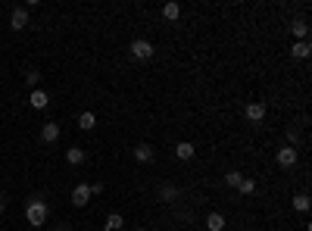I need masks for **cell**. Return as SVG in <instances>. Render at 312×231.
Instances as JSON below:
<instances>
[{
    "mask_svg": "<svg viewBox=\"0 0 312 231\" xmlns=\"http://www.w3.org/2000/svg\"><path fill=\"white\" fill-rule=\"evenodd\" d=\"M91 200V184H75V191H72V206H78V210H82V206H88Z\"/></svg>",
    "mask_w": 312,
    "mask_h": 231,
    "instance_id": "4",
    "label": "cell"
},
{
    "mask_svg": "<svg viewBox=\"0 0 312 231\" xmlns=\"http://www.w3.org/2000/svg\"><path fill=\"white\" fill-rule=\"evenodd\" d=\"M163 16H166L169 22H175V19L181 16V6H178V3H172V0H169V3L163 6Z\"/></svg>",
    "mask_w": 312,
    "mask_h": 231,
    "instance_id": "17",
    "label": "cell"
},
{
    "mask_svg": "<svg viewBox=\"0 0 312 231\" xmlns=\"http://www.w3.org/2000/svg\"><path fill=\"white\" fill-rule=\"evenodd\" d=\"M94 125H97V116L91 113V110H85L82 116H78V128H82V131H91Z\"/></svg>",
    "mask_w": 312,
    "mask_h": 231,
    "instance_id": "15",
    "label": "cell"
},
{
    "mask_svg": "<svg viewBox=\"0 0 312 231\" xmlns=\"http://www.w3.org/2000/svg\"><path fill=\"white\" fill-rule=\"evenodd\" d=\"M159 197H163V200H178V188H172V184H163V188H159Z\"/></svg>",
    "mask_w": 312,
    "mask_h": 231,
    "instance_id": "19",
    "label": "cell"
},
{
    "mask_svg": "<svg viewBox=\"0 0 312 231\" xmlns=\"http://www.w3.org/2000/svg\"><path fill=\"white\" fill-rule=\"evenodd\" d=\"M60 231H72V228H60Z\"/></svg>",
    "mask_w": 312,
    "mask_h": 231,
    "instance_id": "27",
    "label": "cell"
},
{
    "mask_svg": "<svg viewBox=\"0 0 312 231\" xmlns=\"http://www.w3.org/2000/svg\"><path fill=\"white\" fill-rule=\"evenodd\" d=\"M134 231H147V228H134Z\"/></svg>",
    "mask_w": 312,
    "mask_h": 231,
    "instance_id": "26",
    "label": "cell"
},
{
    "mask_svg": "<svg viewBox=\"0 0 312 231\" xmlns=\"http://www.w3.org/2000/svg\"><path fill=\"white\" fill-rule=\"evenodd\" d=\"M66 163H69V166H82V163H85V150H82V147H69V150H66Z\"/></svg>",
    "mask_w": 312,
    "mask_h": 231,
    "instance_id": "11",
    "label": "cell"
},
{
    "mask_svg": "<svg viewBox=\"0 0 312 231\" xmlns=\"http://www.w3.org/2000/svg\"><path fill=\"white\" fill-rule=\"evenodd\" d=\"M275 159H278V166H281V169H294V166H297V147L284 144L278 153H275Z\"/></svg>",
    "mask_w": 312,
    "mask_h": 231,
    "instance_id": "2",
    "label": "cell"
},
{
    "mask_svg": "<svg viewBox=\"0 0 312 231\" xmlns=\"http://www.w3.org/2000/svg\"><path fill=\"white\" fill-rule=\"evenodd\" d=\"M28 103H31V110H47V107H50V97H47V91L34 88L31 97H28Z\"/></svg>",
    "mask_w": 312,
    "mask_h": 231,
    "instance_id": "6",
    "label": "cell"
},
{
    "mask_svg": "<svg viewBox=\"0 0 312 231\" xmlns=\"http://www.w3.org/2000/svg\"><path fill=\"white\" fill-rule=\"evenodd\" d=\"M244 116H247V119L250 122H262L265 119V103H247V110H244Z\"/></svg>",
    "mask_w": 312,
    "mask_h": 231,
    "instance_id": "8",
    "label": "cell"
},
{
    "mask_svg": "<svg viewBox=\"0 0 312 231\" xmlns=\"http://www.w3.org/2000/svg\"><path fill=\"white\" fill-rule=\"evenodd\" d=\"M240 181H244V175H240V172H237V169H231V172H228V175H225V184H231V188H237V184H240Z\"/></svg>",
    "mask_w": 312,
    "mask_h": 231,
    "instance_id": "20",
    "label": "cell"
},
{
    "mask_svg": "<svg viewBox=\"0 0 312 231\" xmlns=\"http://www.w3.org/2000/svg\"><path fill=\"white\" fill-rule=\"evenodd\" d=\"M153 147H150V144H137L134 147V159H137V163H153Z\"/></svg>",
    "mask_w": 312,
    "mask_h": 231,
    "instance_id": "9",
    "label": "cell"
},
{
    "mask_svg": "<svg viewBox=\"0 0 312 231\" xmlns=\"http://www.w3.org/2000/svg\"><path fill=\"white\" fill-rule=\"evenodd\" d=\"M3 206H6V203H3V197H0V213H3Z\"/></svg>",
    "mask_w": 312,
    "mask_h": 231,
    "instance_id": "25",
    "label": "cell"
},
{
    "mask_svg": "<svg viewBox=\"0 0 312 231\" xmlns=\"http://www.w3.org/2000/svg\"><path fill=\"white\" fill-rule=\"evenodd\" d=\"M100 194H103V184L94 181V184H91V197H100Z\"/></svg>",
    "mask_w": 312,
    "mask_h": 231,
    "instance_id": "24",
    "label": "cell"
},
{
    "mask_svg": "<svg viewBox=\"0 0 312 231\" xmlns=\"http://www.w3.org/2000/svg\"><path fill=\"white\" fill-rule=\"evenodd\" d=\"M294 210L309 213V194H297V197H294Z\"/></svg>",
    "mask_w": 312,
    "mask_h": 231,
    "instance_id": "18",
    "label": "cell"
},
{
    "mask_svg": "<svg viewBox=\"0 0 312 231\" xmlns=\"http://www.w3.org/2000/svg\"><path fill=\"white\" fill-rule=\"evenodd\" d=\"M237 191H240V194H247V197H250V194L256 191V181H253V178H244V181L237 184Z\"/></svg>",
    "mask_w": 312,
    "mask_h": 231,
    "instance_id": "21",
    "label": "cell"
},
{
    "mask_svg": "<svg viewBox=\"0 0 312 231\" xmlns=\"http://www.w3.org/2000/svg\"><path fill=\"white\" fill-rule=\"evenodd\" d=\"M287 141H291V147H297V141H300V131H297V128H287Z\"/></svg>",
    "mask_w": 312,
    "mask_h": 231,
    "instance_id": "23",
    "label": "cell"
},
{
    "mask_svg": "<svg viewBox=\"0 0 312 231\" xmlns=\"http://www.w3.org/2000/svg\"><path fill=\"white\" fill-rule=\"evenodd\" d=\"M291 31L297 34V38H300V41H306V38H309V25H306V22H303V19H297V22H291Z\"/></svg>",
    "mask_w": 312,
    "mask_h": 231,
    "instance_id": "16",
    "label": "cell"
},
{
    "mask_svg": "<svg viewBox=\"0 0 312 231\" xmlns=\"http://www.w3.org/2000/svg\"><path fill=\"white\" fill-rule=\"evenodd\" d=\"M122 225H125V219L119 213H109L106 222H103V231H122Z\"/></svg>",
    "mask_w": 312,
    "mask_h": 231,
    "instance_id": "14",
    "label": "cell"
},
{
    "mask_svg": "<svg viewBox=\"0 0 312 231\" xmlns=\"http://www.w3.org/2000/svg\"><path fill=\"white\" fill-rule=\"evenodd\" d=\"M41 141L44 144H56V141H60V122H47V125H44V128H41Z\"/></svg>",
    "mask_w": 312,
    "mask_h": 231,
    "instance_id": "7",
    "label": "cell"
},
{
    "mask_svg": "<svg viewBox=\"0 0 312 231\" xmlns=\"http://www.w3.org/2000/svg\"><path fill=\"white\" fill-rule=\"evenodd\" d=\"M206 228L209 231H225V216L222 213H209L206 216Z\"/></svg>",
    "mask_w": 312,
    "mask_h": 231,
    "instance_id": "13",
    "label": "cell"
},
{
    "mask_svg": "<svg viewBox=\"0 0 312 231\" xmlns=\"http://www.w3.org/2000/svg\"><path fill=\"white\" fill-rule=\"evenodd\" d=\"M47 216H50V206H47V200H44V197H31V200H28V206H25V219H28V225L41 228L44 222H47Z\"/></svg>",
    "mask_w": 312,
    "mask_h": 231,
    "instance_id": "1",
    "label": "cell"
},
{
    "mask_svg": "<svg viewBox=\"0 0 312 231\" xmlns=\"http://www.w3.org/2000/svg\"><path fill=\"white\" fill-rule=\"evenodd\" d=\"M131 56H134V60H150V56H153V44L144 41V38L131 41Z\"/></svg>",
    "mask_w": 312,
    "mask_h": 231,
    "instance_id": "3",
    "label": "cell"
},
{
    "mask_svg": "<svg viewBox=\"0 0 312 231\" xmlns=\"http://www.w3.org/2000/svg\"><path fill=\"white\" fill-rule=\"evenodd\" d=\"M3 231H9V228H3Z\"/></svg>",
    "mask_w": 312,
    "mask_h": 231,
    "instance_id": "28",
    "label": "cell"
},
{
    "mask_svg": "<svg viewBox=\"0 0 312 231\" xmlns=\"http://www.w3.org/2000/svg\"><path fill=\"white\" fill-rule=\"evenodd\" d=\"M9 28H13V31L28 28V9L25 6H16L13 9V16H9Z\"/></svg>",
    "mask_w": 312,
    "mask_h": 231,
    "instance_id": "5",
    "label": "cell"
},
{
    "mask_svg": "<svg viewBox=\"0 0 312 231\" xmlns=\"http://www.w3.org/2000/svg\"><path fill=\"white\" fill-rule=\"evenodd\" d=\"M25 82H28V85H38V82H41V72H38V69H28V72H25Z\"/></svg>",
    "mask_w": 312,
    "mask_h": 231,
    "instance_id": "22",
    "label": "cell"
},
{
    "mask_svg": "<svg viewBox=\"0 0 312 231\" xmlns=\"http://www.w3.org/2000/svg\"><path fill=\"white\" fill-rule=\"evenodd\" d=\"M194 153H197V150H194V144H191V141H181V144L175 147V156H178V159H184V163H188V159H194Z\"/></svg>",
    "mask_w": 312,
    "mask_h": 231,
    "instance_id": "12",
    "label": "cell"
},
{
    "mask_svg": "<svg viewBox=\"0 0 312 231\" xmlns=\"http://www.w3.org/2000/svg\"><path fill=\"white\" fill-rule=\"evenodd\" d=\"M309 53H312L309 41H294V47H291V56H294V60H306Z\"/></svg>",
    "mask_w": 312,
    "mask_h": 231,
    "instance_id": "10",
    "label": "cell"
}]
</instances>
